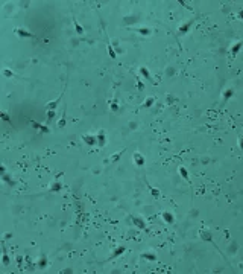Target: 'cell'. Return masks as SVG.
<instances>
[{
  "label": "cell",
  "instance_id": "cell-1",
  "mask_svg": "<svg viewBox=\"0 0 243 274\" xmlns=\"http://www.w3.org/2000/svg\"><path fill=\"white\" fill-rule=\"evenodd\" d=\"M132 159H134V163H135L137 166H143L144 163H146V159H144L140 152H134V157H132Z\"/></svg>",
  "mask_w": 243,
  "mask_h": 274
},
{
  "label": "cell",
  "instance_id": "cell-2",
  "mask_svg": "<svg viewBox=\"0 0 243 274\" xmlns=\"http://www.w3.org/2000/svg\"><path fill=\"white\" fill-rule=\"evenodd\" d=\"M15 32H17V35H20L22 38H32V37H34V34H32V32H29V31H26V29H22V28L15 29Z\"/></svg>",
  "mask_w": 243,
  "mask_h": 274
},
{
  "label": "cell",
  "instance_id": "cell-3",
  "mask_svg": "<svg viewBox=\"0 0 243 274\" xmlns=\"http://www.w3.org/2000/svg\"><path fill=\"white\" fill-rule=\"evenodd\" d=\"M200 238L204 239V241H207V242H211L213 245H214V242H213V238H211V233L208 230H200Z\"/></svg>",
  "mask_w": 243,
  "mask_h": 274
},
{
  "label": "cell",
  "instance_id": "cell-4",
  "mask_svg": "<svg viewBox=\"0 0 243 274\" xmlns=\"http://www.w3.org/2000/svg\"><path fill=\"white\" fill-rule=\"evenodd\" d=\"M61 98H62V93H61V96L58 98L56 101H53V102H49L47 105H46V110H52V111H55V108L58 107V104H59V101H61Z\"/></svg>",
  "mask_w": 243,
  "mask_h": 274
},
{
  "label": "cell",
  "instance_id": "cell-5",
  "mask_svg": "<svg viewBox=\"0 0 243 274\" xmlns=\"http://www.w3.org/2000/svg\"><path fill=\"white\" fill-rule=\"evenodd\" d=\"M242 46H243V41H239V43H236L233 47H231V53H233V58L236 57L237 53L240 52V49H242Z\"/></svg>",
  "mask_w": 243,
  "mask_h": 274
},
{
  "label": "cell",
  "instance_id": "cell-6",
  "mask_svg": "<svg viewBox=\"0 0 243 274\" xmlns=\"http://www.w3.org/2000/svg\"><path fill=\"white\" fill-rule=\"evenodd\" d=\"M163 219H164V222H167V224H172L173 221H175V218H173V215H172L170 212H163Z\"/></svg>",
  "mask_w": 243,
  "mask_h": 274
},
{
  "label": "cell",
  "instance_id": "cell-7",
  "mask_svg": "<svg viewBox=\"0 0 243 274\" xmlns=\"http://www.w3.org/2000/svg\"><path fill=\"white\" fill-rule=\"evenodd\" d=\"M178 172H179V175H181V177H182V178L187 181V183H190V178H188V172H187V169L184 168V166H179Z\"/></svg>",
  "mask_w": 243,
  "mask_h": 274
},
{
  "label": "cell",
  "instance_id": "cell-8",
  "mask_svg": "<svg viewBox=\"0 0 243 274\" xmlns=\"http://www.w3.org/2000/svg\"><path fill=\"white\" fill-rule=\"evenodd\" d=\"M193 23H194V20H190V22H187V23H184V24H181V28H179V34H186Z\"/></svg>",
  "mask_w": 243,
  "mask_h": 274
},
{
  "label": "cell",
  "instance_id": "cell-9",
  "mask_svg": "<svg viewBox=\"0 0 243 274\" xmlns=\"http://www.w3.org/2000/svg\"><path fill=\"white\" fill-rule=\"evenodd\" d=\"M84 142L88 145H97V137L94 136H84Z\"/></svg>",
  "mask_w": 243,
  "mask_h": 274
},
{
  "label": "cell",
  "instance_id": "cell-10",
  "mask_svg": "<svg viewBox=\"0 0 243 274\" xmlns=\"http://www.w3.org/2000/svg\"><path fill=\"white\" fill-rule=\"evenodd\" d=\"M32 122V125H34V128H38V130L41 131V133H49V126H44V125H41V123H36V122H34V120H30Z\"/></svg>",
  "mask_w": 243,
  "mask_h": 274
},
{
  "label": "cell",
  "instance_id": "cell-11",
  "mask_svg": "<svg viewBox=\"0 0 243 274\" xmlns=\"http://www.w3.org/2000/svg\"><path fill=\"white\" fill-rule=\"evenodd\" d=\"M96 137H97V146H100V148H102V146L105 145V133H103V131H100V133Z\"/></svg>",
  "mask_w": 243,
  "mask_h": 274
},
{
  "label": "cell",
  "instance_id": "cell-12",
  "mask_svg": "<svg viewBox=\"0 0 243 274\" xmlns=\"http://www.w3.org/2000/svg\"><path fill=\"white\" fill-rule=\"evenodd\" d=\"M134 225H137V227L141 229V230L146 229V224H144V221L141 219V218H134Z\"/></svg>",
  "mask_w": 243,
  "mask_h": 274
},
{
  "label": "cell",
  "instance_id": "cell-13",
  "mask_svg": "<svg viewBox=\"0 0 243 274\" xmlns=\"http://www.w3.org/2000/svg\"><path fill=\"white\" fill-rule=\"evenodd\" d=\"M233 94H234V90H233V88H226V90L223 92V101H228Z\"/></svg>",
  "mask_w": 243,
  "mask_h": 274
},
{
  "label": "cell",
  "instance_id": "cell-14",
  "mask_svg": "<svg viewBox=\"0 0 243 274\" xmlns=\"http://www.w3.org/2000/svg\"><path fill=\"white\" fill-rule=\"evenodd\" d=\"M140 73L143 75V76H144V78H146V79L152 81V76H150V72H149V70H147V69H146V67H141V69H140Z\"/></svg>",
  "mask_w": 243,
  "mask_h": 274
},
{
  "label": "cell",
  "instance_id": "cell-15",
  "mask_svg": "<svg viewBox=\"0 0 243 274\" xmlns=\"http://www.w3.org/2000/svg\"><path fill=\"white\" fill-rule=\"evenodd\" d=\"M141 257H146L147 260H157V254L155 253H143Z\"/></svg>",
  "mask_w": 243,
  "mask_h": 274
},
{
  "label": "cell",
  "instance_id": "cell-16",
  "mask_svg": "<svg viewBox=\"0 0 243 274\" xmlns=\"http://www.w3.org/2000/svg\"><path fill=\"white\" fill-rule=\"evenodd\" d=\"M123 253H125V247H119V248H115V250H114V253H113V256H111V257L114 259V257L120 256V254H123Z\"/></svg>",
  "mask_w": 243,
  "mask_h": 274
},
{
  "label": "cell",
  "instance_id": "cell-17",
  "mask_svg": "<svg viewBox=\"0 0 243 274\" xmlns=\"http://www.w3.org/2000/svg\"><path fill=\"white\" fill-rule=\"evenodd\" d=\"M61 187H62V186H61V183H59V181H56V183H53V186L50 187V192H59V190H61Z\"/></svg>",
  "mask_w": 243,
  "mask_h": 274
},
{
  "label": "cell",
  "instance_id": "cell-18",
  "mask_svg": "<svg viewBox=\"0 0 243 274\" xmlns=\"http://www.w3.org/2000/svg\"><path fill=\"white\" fill-rule=\"evenodd\" d=\"M135 31L140 32L141 35H149L150 34V29H147V28H135Z\"/></svg>",
  "mask_w": 243,
  "mask_h": 274
},
{
  "label": "cell",
  "instance_id": "cell-19",
  "mask_svg": "<svg viewBox=\"0 0 243 274\" xmlns=\"http://www.w3.org/2000/svg\"><path fill=\"white\" fill-rule=\"evenodd\" d=\"M154 102H155V99H154V98H147V99H146V102H144L143 104V107H146V108H149L150 105H152V104H154Z\"/></svg>",
  "mask_w": 243,
  "mask_h": 274
},
{
  "label": "cell",
  "instance_id": "cell-20",
  "mask_svg": "<svg viewBox=\"0 0 243 274\" xmlns=\"http://www.w3.org/2000/svg\"><path fill=\"white\" fill-rule=\"evenodd\" d=\"M150 194H152V196H154V198H160V196H161L160 190H158V189H154V187H150Z\"/></svg>",
  "mask_w": 243,
  "mask_h": 274
},
{
  "label": "cell",
  "instance_id": "cell-21",
  "mask_svg": "<svg viewBox=\"0 0 243 274\" xmlns=\"http://www.w3.org/2000/svg\"><path fill=\"white\" fill-rule=\"evenodd\" d=\"M122 154H123V151H120V152H117V154H114V155H113V157L109 159V161H113V163H114V161H117V160L122 157Z\"/></svg>",
  "mask_w": 243,
  "mask_h": 274
},
{
  "label": "cell",
  "instance_id": "cell-22",
  "mask_svg": "<svg viewBox=\"0 0 243 274\" xmlns=\"http://www.w3.org/2000/svg\"><path fill=\"white\" fill-rule=\"evenodd\" d=\"M73 22H75V28H76V32H78V34H84V29H82V26H81V24H79L76 20H73Z\"/></svg>",
  "mask_w": 243,
  "mask_h": 274
},
{
  "label": "cell",
  "instance_id": "cell-23",
  "mask_svg": "<svg viewBox=\"0 0 243 274\" xmlns=\"http://www.w3.org/2000/svg\"><path fill=\"white\" fill-rule=\"evenodd\" d=\"M107 49H108V53H109V57H111L113 59H114V58H115V52L113 50V47H111V46L108 44V46H107Z\"/></svg>",
  "mask_w": 243,
  "mask_h": 274
},
{
  "label": "cell",
  "instance_id": "cell-24",
  "mask_svg": "<svg viewBox=\"0 0 243 274\" xmlns=\"http://www.w3.org/2000/svg\"><path fill=\"white\" fill-rule=\"evenodd\" d=\"M58 126H65V113L62 114V117L58 120Z\"/></svg>",
  "mask_w": 243,
  "mask_h": 274
},
{
  "label": "cell",
  "instance_id": "cell-25",
  "mask_svg": "<svg viewBox=\"0 0 243 274\" xmlns=\"http://www.w3.org/2000/svg\"><path fill=\"white\" fill-rule=\"evenodd\" d=\"M0 116H2V119L5 120V122H8V123H11V119H9V116L6 114V113H0Z\"/></svg>",
  "mask_w": 243,
  "mask_h": 274
},
{
  "label": "cell",
  "instance_id": "cell-26",
  "mask_svg": "<svg viewBox=\"0 0 243 274\" xmlns=\"http://www.w3.org/2000/svg\"><path fill=\"white\" fill-rule=\"evenodd\" d=\"M53 116H55V111H52V110H49V113H47V122H50V120L53 119Z\"/></svg>",
  "mask_w": 243,
  "mask_h": 274
},
{
  "label": "cell",
  "instance_id": "cell-27",
  "mask_svg": "<svg viewBox=\"0 0 243 274\" xmlns=\"http://www.w3.org/2000/svg\"><path fill=\"white\" fill-rule=\"evenodd\" d=\"M3 75H6L8 78H9V76H14V73L11 72V70H3Z\"/></svg>",
  "mask_w": 243,
  "mask_h": 274
},
{
  "label": "cell",
  "instance_id": "cell-28",
  "mask_svg": "<svg viewBox=\"0 0 243 274\" xmlns=\"http://www.w3.org/2000/svg\"><path fill=\"white\" fill-rule=\"evenodd\" d=\"M111 110H113V111H117V110H119V107H117V104H115V102H113V104H111Z\"/></svg>",
  "mask_w": 243,
  "mask_h": 274
},
{
  "label": "cell",
  "instance_id": "cell-29",
  "mask_svg": "<svg viewBox=\"0 0 243 274\" xmlns=\"http://www.w3.org/2000/svg\"><path fill=\"white\" fill-rule=\"evenodd\" d=\"M3 263H5V265H8V263H9V259H8L6 254H3Z\"/></svg>",
  "mask_w": 243,
  "mask_h": 274
},
{
  "label": "cell",
  "instance_id": "cell-30",
  "mask_svg": "<svg viewBox=\"0 0 243 274\" xmlns=\"http://www.w3.org/2000/svg\"><path fill=\"white\" fill-rule=\"evenodd\" d=\"M40 267H41V268H44V267H46V259H44V257H43V260L40 262Z\"/></svg>",
  "mask_w": 243,
  "mask_h": 274
},
{
  "label": "cell",
  "instance_id": "cell-31",
  "mask_svg": "<svg viewBox=\"0 0 243 274\" xmlns=\"http://www.w3.org/2000/svg\"><path fill=\"white\" fill-rule=\"evenodd\" d=\"M239 146H240V148L243 149V137L240 139V140H239Z\"/></svg>",
  "mask_w": 243,
  "mask_h": 274
},
{
  "label": "cell",
  "instance_id": "cell-32",
  "mask_svg": "<svg viewBox=\"0 0 243 274\" xmlns=\"http://www.w3.org/2000/svg\"><path fill=\"white\" fill-rule=\"evenodd\" d=\"M239 17H240V18H243V11H240V12H239Z\"/></svg>",
  "mask_w": 243,
  "mask_h": 274
}]
</instances>
